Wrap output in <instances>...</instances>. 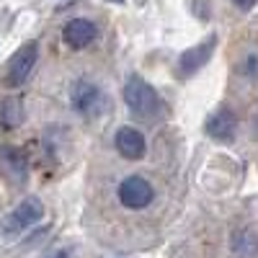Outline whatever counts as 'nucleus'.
<instances>
[{
  "instance_id": "obj_12",
  "label": "nucleus",
  "mask_w": 258,
  "mask_h": 258,
  "mask_svg": "<svg viewBox=\"0 0 258 258\" xmlns=\"http://www.w3.org/2000/svg\"><path fill=\"white\" fill-rule=\"evenodd\" d=\"M232 250L240 258H253L258 255V238L250 230H238L232 235Z\"/></svg>"
},
{
  "instance_id": "obj_16",
  "label": "nucleus",
  "mask_w": 258,
  "mask_h": 258,
  "mask_svg": "<svg viewBox=\"0 0 258 258\" xmlns=\"http://www.w3.org/2000/svg\"><path fill=\"white\" fill-rule=\"evenodd\" d=\"M255 121H258V116H255Z\"/></svg>"
},
{
  "instance_id": "obj_14",
  "label": "nucleus",
  "mask_w": 258,
  "mask_h": 258,
  "mask_svg": "<svg viewBox=\"0 0 258 258\" xmlns=\"http://www.w3.org/2000/svg\"><path fill=\"white\" fill-rule=\"evenodd\" d=\"M232 3L238 6L240 11H250V8H255V3H258V0H232Z\"/></svg>"
},
{
  "instance_id": "obj_1",
  "label": "nucleus",
  "mask_w": 258,
  "mask_h": 258,
  "mask_svg": "<svg viewBox=\"0 0 258 258\" xmlns=\"http://www.w3.org/2000/svg\"><path fill=\"white\" fill-rule=\"evenodd\" d=\"M124 101L137 116L153 119L160 114V98L153 85H147L142 78H129L124 85Z\"/></svg>"
},
{
  "instance_id": "obj_8",
  "label": "nucleus",
  "mask_w": 258,
  "mask_h": 258,
  "mask_svg": "<svg viewBox=\"0 0 258 258\" xmlns=\"http://www.w3.org/2000/svg\"><path fill=\"white\" fill-rule=\"evenodd\" d=\"M214 44H217V39L214 36H209L207 41H202L199 47H191V49H186L181 57H178V73L181 75H194L202 64L212 57V49H214Z\"/></svg>"
},
{
  "instance_id": "obj_2",
  "label": "nucleus",
  "mask_w": 258,
  "mask_h": 258,
  "mask_svg": "<svg viewBox=\"0 0 258 258\" xmlns=\"http://www.w3.org/2000/svg\"><path fill=\"white\" fill-rule=\"evenodd\" d=\"M70 103H73V109L83 116H98L106 109V96L101 93L98 85H93L88 80H78L73 85Z\"/></svg>"
},
{
  "instance_id": "obj_11",
  "label": "nucleus",
  "mask_w": 258,
  "mask_h": 258,
  "mask_svg": "<svg viewBox=\"0 0 258 258\" xmlns=\"http://www.w3.org/2000/svg\"><path fill=\"white\" fill-rule=\"evenodd\" d=\"M24 121V103L18 98H6L0 101V126L13 129Z\"/></svg>"
},
{
  "instance_id": "obj_6",
  "label": "nucleus",
  "mask_w": 258,
  "mask_h": 258,
  "mask_svg": "<svg viewBox=\"0 0 258 258\" xmlns=\"http://www.w3.org/2000/svg\"><path fill=\"white\" fill-rule=\"evenodd\" d=\"M114 145H116V150H119V155L126 158V160H140V158L145 155V150H147L142 132H137L135 126H121V129H116Z\"/></svg>"
},
{
  "instance_id": "obj_5",
  "label": "nucleus",
  "mask_w": 258,
  "mask_h": 258,
  "mask_svg": "<svg viewBox=\"0 0 258 258\" xmlns=\"http://www.w3.org/2000/svg\"><path fill=\"white\" fill-rule=\"evenodd\" d=\"M155 191L142 176H129L121 181L119 186V202L126 207V209H145L150 202H153Z\"/></svg>"
},
{
  "instance_id": "obj_3",
  "label": "nucleus",
  "mask_w": 258,
  "mask_h": 258,
  "mask_svg": "<svg viewBox=\"0 0 258 258\" xmlns=\"http://www.w3.org/2000/svg\"><path fill=\"white\" fill-rule=\"evenodd\" d=\"M41 217H44V204H41L36 197H26L24 202H21L8 217L3 222V232L6 235H18V232H24L26 227L36 225Z\"/></svg>"
},
{
  "instance_id": "obj_15",
  "label": "nucleus",
  "mask_w": 258,
  "mask_h": 258,
  "mask_svg": "<svg viewBox=\"0 0 258 258\" xmlns=\"http://www.w3.org/2000/svg\"><path fill=\"white\" fill-rule=\"evenodd\" d=\"M109 3H121V0H109Z\"/></svg>"
},
{
  "instance_id": "obj_13",
  "label": "nucleus",
  "mask_w": 258,
  "mask_h": 258,
  "mask_svg": "<svg viewBox=\"0 0 258 258\" xmlns=\"http://www.w3.org/2000/svg\"><path fill=\"white\" fill-rule=\"evenodd\" d=\"M238 70H240L245 78H253V80H258V54H255V52H248V54L240 59Z\"/></svg>"
},
{
  "instance_id": "obj_7",
  "label": "nucleus",
  "mask_w": 258,
  "mask_h": 258,
  "mask_svg": "<svg viewBox=\"0 0 258 258\" xmlns=\"http://www.w3.org/2000/svg\"><path fill=\"white\" fill-rule=\"evenodd\" d=\"M96 34H98V29H96V24H91L88 18H73L70 24L64 26V31H62L64 41H68L73 49H85L96 39Z\"/></svg>"
},
{
  "instance_id": "obj_4",
  "label": "nucleus",
  "mask_w": 258,
  "mask_h": 258,
  "mask_svg": "<svg viewBox=\"0 0 258 258\" xmlns=\"http://www.w3.org/2000/svg\"><path fill=\"white\" fill-rule=\"evenodd\" d=\"M36 57H39V49L34 41H29V44H24L8 62V70H6V85L8 88H18V85H24L34 70L36 64Z\"/></svg>"
},
{
  "instance_id": "obj_9",
  "label": "nucleus",
  "mask_w": 258,
  "mask_h": 258,
  "mask_svg": "<svg viewBox=\"0 0 258 258\" xmlns=\"http://www.w3.org/2000/svg\"><path fill=\"white\" fill-rule=\"evenodd\" d=\"M235 129H238V119H235V114L230 109H220L207 121V135L220 142H230L235 137Z\"/></svg>"
},
{
  "instance_id": "obj_10",
  "label": "nucleus",
  "mask_w": 258,
  "mask_h": 258,
  "mask_svg": "<svg viewBox=\"0 0 258 258\" xmlns=\"http://www.w3.org/2000/svg\"><path fill=\"white\" fill-rule=\"evenodd\" d=\"M0 163L6 165L11 178H16L18 183L26 178V158L21 155V150H16V147H0Z\"/></svg>"
}]
</instances>
